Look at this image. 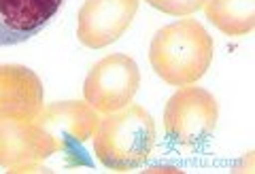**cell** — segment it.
Masks as SVG:
<instances>
[{
    "label": "cell",
    "mask_w": 255,
    "mask_h": 174,
    "mask_svg": "<svg viewBox=\"0 0 255 174\" xmlns=\"http://www.w3.org/2000/svg\"><path fill=\"white\" fill-rule=\"evenodd\" d=\"M98 117L87 102H53L41 108L32 119L23 121L30 162L17 166L13 172L45 170L41 162L53 155L81 153V147L94 136Z\"/></svg>",
    "instance_id": "1"
},
{
    "label": "cell",
    "mask_w": 255,
    "mask_h": 174,
    "mask_svg": "<svg viewBox=\"0 0 255 174\" xmlns=\"http://www.w3.org/2000/svg\"><path fill=\"white\" fill-rule=\"evenodd\" d=\"M149 62L168 85H194L206 75L213 62V38L200 21L181 19L153 34Z\"/></svg>",
    "instance_id": "2"
},
{
    "label": "cell",
    "mask_w": 255,
    "mask_h": 174,
    "mask_svg": "<svg viewBox=\"0 0 255 174\" xmlns=\"http://www.w3.org/2000/svg\"><path fill=\"white\" fill-rule=\"evenodd\" d=\"M155 147V123L140 104L109 113L94 132V153L109 170L128 172L145 164Z\"/></svg>",
    "instance_id": "3"
},
{
    "label": "cell",
    "mask_w": 255,
    "mask_h": 174,
    "mask_svg": "<svg viewBox=\"0 0 255 174\" xmlns=\"http://www.w3.org/2000/svg\"><path fill=\"white\" fill-rule=\"evenodd\" d=\"M219 119V106L202 87L185 85L170 96L164 108V130L168 142L181 151H200L211 140Z\"/></svg>",
    "instance_id": "4"
},
{
    "label": "cell",
    "mask_w": 255,
    "mask_h": 174,
    "mask_svg": "<svg viewBox=\"0 0 255 174\" xmlns=\"http://www.w3.org/2000/svg\"><path fill=\"white\" fill-rule=\"evenodd\" d=\"M140 85V70L130 55L113 53L96 62L83 83L85 102L100 113L128 106Z\"/></svg>",
    "instance_id": "5"
},
{
    "label": "cell",
    "mask_w": 255,
    "mask_h": 174,
    "mask_svg": "<svg viewBox=\"0 0 255 174\" xmlns=\"http://www.w3.org/2000/svg\"><path fill=\"white\" fill-rule=\"evenodd\" d=\"M140 0H85L79 9L77 38L90 49H102L122 36L136 17Z\"/></svg>",
    "instance_id": "6"
},
{
    "label": "cell",
    "mask_w": 255,
    "mask_h": 174,
    "mask_svg": "<svg viewBox=\"0 0 255 174\" xmlns=\"http://www.w3.org/2000/svg\"><path fill=\"white\" fill-rule=\"evenodd\" d=\"M64 0H0V47L36 36L60 11Z\"/></svg>",
    "instance_id": "7"
},
{
    "label": "cell",
    "mask_w": 255,
    "mask_h": 174,
    "mask_svg": "<svg viewBox=\"0 0 255 174\" xmlns=\"http://www.w3.org/2000/svg\"><path fill=\"white\" fill-rule=\"evenodd\" d=\"M43 108V83L30 68L0 66V117L28 121Z\"/></svg>",
    "instance_id": "8"
},
{
    "label": "cell",
    "mask_w": 255,
    "mask_h": 174,
    "mask_svg": "<svg viewBox=\"0 0 255 174\" xmlns=\"http://www.w3.org/2000/svg\"><path fill=\"white\" fill-rule=\"evenodd\" d=\"M204 13L228 36L249 34L255 28V0H206Z\"/></svg>",
    "instance_id": "9"
},
{
    "label": "cell",
    "mask_w": 255,
    "mask_h": 174,
    "mask_svg": "<svg viewBox=\"0 0 255 174\" xmlns=\"http://www.w3.org/2000/svg\"><path fill=\"white\" fill-rule=\"evenodd\" d=\"M30 162L26 138H23V121H13L0 117V166L13 172L17 166Z\"/></svg>",
    "instance_id": "10"
},
{
    "label": "cell",
    "mask_w": 255,
    "mask_h": 174,
    "mask_svg": "<svg viewBox=\"0 0 255 174\" xmlns=\"http://www.w3.org/2000/svg\"><path fill=\"white\" fill-rule=\"evenodd\" d=\"M153 9L174 17H187V15L200 11L206 0H147Z\"/></svg>",
    "instance_id": "11"
}]
</instances>
